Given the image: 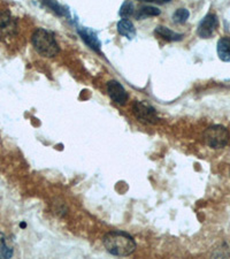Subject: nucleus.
I'll return each mask as SVG.
<instances>
[{
    "instance_id": "obj_1",
    "label": "nucleus",
    "mask_w": 230,
    "mask_h": 259,
    "mask_svg": "<svg viewBox=\"0 0 230 259\" xmlns=\"http://www.w3.org/2000/svg\"><path fill=\"white\" fill-rule=\"evenodd\" d=\"M104 245L108 252L116 257H127L136 250V243L128 233L113 231L104 236Z\"/></svg>"
},
{
    "instance_id": "obj_2",
    "label": "nucleus",
    "mask_w": 230,
    "mask_h": 259,
    "mask_svg": "<svg viewBox=\"0 0 230 259\" xmlns=\"http://www.w3.org/2000/svg\"><path fill=\"white\" fill-rule=\"evenodd\" d=\"M31 43L36 51L40 56L46 58H53L58 56L60 52V48L56 38H54L51 32L45 30V29L39 28L32 33Z\"/></svg>"
},
{
    "instance_id": "obj_3",
    "label": "nucleus",
    "mask_w": 230,
    "mask_h": 259,
    "mask_svg": "<svg viewBox=\"0 0 230 259\" xmlns=\"http://www.w3.org/2000/svg\"><path fill=\"white\" fill-rule=\"evenodd\" d=\"M230 139L228 129L220 126V124H215V126L208 127L206 131L204 132V141L210 148L213 149H222L228 144Z\"/></svg>"
},
{
    "instance_id": "obj_4",
    "label": "nucleus",
    "mask_w": 230,
    "mask_h": 259,
    "mask_svg": "<svg viewBox=\"0 0 230 259\" xmlns=\"http://www.w3.org/2000/svg\"><path fill=\"white\" fill-rule=\"evenodd\" d=\"M18 33V21L10 12L0 11V39L6 40Z\"/></svg>"
},
{
    "instance_id": "obj_5",
    "label": "nucleus",
    "mask_w": 230,
    "mask_h": 259,
    "mask_svg": "<svg viewBox=\"0 0 230 259\" xmlns=\"http://www.w3.org/2000/svg\"><path fill=\"white\" fill-rule=\"evenodd\" d=\"M132 110L136 118L138 120L143 121V122L156 124L159 122V120H160L157 114V111L145 102H136L133 104Z\"/></svg>"
},
{
    "instance_id": "obj_6",
    "label": "nucleus",
    "mask_w": 230,
    "mask_h": 259,
    "mask_svg": "<svg viewBox=\"0 0 230 259\" xmlns=\"http://www.w3.org/2000/svg\"><path fill=\"white\" fill-rule=\"evenodd\" d=\"M217 26H219V21H217L216 15L213 13L207 14L202 21H200L197 29L198 36L202 37V38H211V37L214 35Z\"/></svg>"
},
{
    "instance_id": "obj_7",
    "label": "nucleus",
    "mask_w": 230,
    "mask_h": 259,
    "mask_svg": "<svg viewBox=\"0 0 230 259\" xmlns=\"http://www.w3.org/2000/svg\"><path fill=\"white\" fill-rule=\"evenodd\" d=\"M107 94L119 105L123 106L128 102V94L120 82L110 81L107 83Z\"/></svg>"
},
{
    "instance_id": "obj_8",
    "label": "nucleus",
    "mask_w": 230,
    "mask_h": 259,
    "mask_svg": "<svg viewBox=\"0 0 230 259\" xmlns=\"http://www.w3.org/2000/svg\"><path fill=\"white\" fill-rule=\"evenodd\" d=\"M78 33L79 36L82 37V39L84 40L92 50H95L96 52L102 53V51H100V49H102V43H100L97 35H96L94 31L87 28H81L78 29Z\"/></svg>"
},
{
    "instance_id": "obj_9",
    "label": "nucleus",
    "mask_w": 230,
    "mask_h": 259,
    "mask_svg": "<svg viewBox=\"0 0 230 259\" xmlns=\"http://www.w3.org/2000/svg\"><path fill=\"white\" fill-rule=\"evenodd\" d=\"M216 50L221 60L230 62V37H223L217 41Z\"/></svg>"
},
{
    "instance_id": "obj_10",
    "label": "nucleus",
    "mask_w": 230,
    "mask_h": 259,
    "mask_svg": "<svg viewBox=\"0 0 230 259\" xmlns=\"http://www.w3.org/2000/svg\"><path fill=\"white\" fill-rule=\"evenodd\" d=\"M154 32H156V35H158L160 38L169 40V41H177V40H181L183 38V35H181V33L175 32L164 26L157 27Z\"/></svg>"
},
{
    "instance_id": "obj_11",
    "label": "nucleus",
    "mask_w": 230,
    "mask_h": 259,
    "mask_svg": "<svg viewBox=\"0 0 230 259\" xmlns=\"http://www.w3.org/2000/svg\"><path fill=\"white\" fill-rule=\"evenodd\" d=\"M118 31L120 35L127 37L129 39H132L136 36V30L133 28V24L127 19L121 20L118 23Z\"/></svg>"
},
{
    "instance_id": "obj_12",
    "label": "nucleus",
    "mask_w": 230,
    "mask_h": 259,
    "mask_svg": "<svg viewBox=\"0 0 230 259\" xmlns=\"http://www.w3.org/2000/svg\"><path fill=\"white\" fill-rule=\"evenodd\" d=\"M160 14V10L157 7H153V6H144V7H141L140 11L136 13V18L137 20H143L145 18H148V16H157Z\"/></svg>"
},
{
    "instance_id": "obj_13",
    "label": "nucleus",
    "mask_w": 230,
    "mask_h": 259,
    "mask_svg": "<svg viewBox=\"0 0 230 259\" xmlns=\"http://www.w3.org/2000/svg\"><path fill=\"white\" fill-rule=\"evenodd\" d=\"M12 256H13V250H12L11 246L7 244L6 236L0 233V259H8L12 258Z\"/></svg>"
},
{
    "instance_id": "obj_14",
    "label": "nucleus",
    "mask_w": 230,
    "mask_h": 259,
    "mask_svg": "<svg viewBox=\"0 0 230 259\" xmlns=\"http://www.w3.org/2000/svg\"><path fill=\"white\" fill-rule=\"evenodd\" d=\"M135 14V7H133V4L130 0H125L123 5L121 6L120 10V16H122L123 19H128L129 16Z\"/></svg>"
},
{
    "instance_id": "obj_15",
    "label": "nucleus",
    "mask_w": 230,
    "mask_h": 259,
    "mask_svg": "<svg viewBox=\"0 0 230 259\" xmlns=\"http://www.w3.org/2000/svg\"><path fill=\"white\" fill-rule=\"evenodd\" d=\"M189 11L186 10V8H178L173 15V20L176 23H184L188 20V18H189Z\"/></svg>"
},
{
    "instance_id": "obj_16",
    "label": "nucleus",
    "mask_w": 230,
    "mask_h": 259,
    "mask_svg": "<svg viewBox=\"0 0 230 259\" xmlns=\"http://www.w3.org/2000/svg\"><path fill=\"white\" fill-rule=\"evenodd\" d=\"M140 2H146V3H158V0H140Z\"/></svg>"
},
{
    "instance_id": "obj_17",
    "label": "nucleus",
    "mask_w": 230,
    "mask_h": 259,
    "mask_svg": "<svg viewBox=\"0 0 230 259\" xmlns=\"http://www.w3.org/2000/svg\"><path fill=\"white\" fill-rule=\"evenodd\" d=\"M168 2H170V0H158V3H160V4H162V3H168Z\"/></svg>"
}]
</instances>
